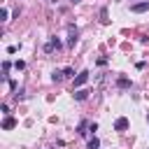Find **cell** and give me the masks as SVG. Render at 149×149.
Returning <instances> with one entry per match:
<instances>
[{
  "instance_id": "5bb4252c",
  "label": "cell",
  "mask_w": 149,
  "mask_h": 149,
  "mask_svg": "<svg viewBox=\"0 0 149 149\" xmlns=\"http://www.w3.org/2000/svg\"><path fill=\"white\" fill-rule=\"evenodd\" d=\"M63 72H65V77H74V70H72V68H65Z\"/></svg>"
},
{
  "instance_id": "e0dca14e",
  "label": "cell",
  "mask_w": 149,
  "mask_h": 149,
  "mask_svg": "<svg viewBox=\"0 0 149 149\" xmlns=\"http://www.w3.org/2000/svg\"><path fill=\"white\" fill-rule=\"evenodd\" d=\"M147 121H149V114H147Z\"/></svg>"
},
{
  "instance_id": "2e32d148",
  "label": "cell",
  "mask_w": 149,
  "mask_h": 149,
  "mask_svg": "<svg viewBox=\"0 0 149 149\" xmlns=\"http://www.w3.org/2000/svg\"><path fill=\"white\" fill-rule=\"evenodd\" d=\"M72 2H79V0H72Z\"/></svg>"
},
{
  "instance_id": "30bf717a",
  "label": "cell",
  "mask_w": 149,
  "mask_h": 149,
  "mask_svg": "<svg viewBox=\"0 0 149 149\" xmlns=\"http://www.w3.org/2000/svg\"><path fill=\"white\" fill-rule=\"evenodd\" d=\"M86 126H88V123H86V121H81V123L77 126V133H79V135H86Z\"/></svg>"
},
{
  "instance_id": "6da1fadb",
  "label": "cell",
  "mask_w": 149,
  "mask_h": 149,
  "mask_svg": "<svg viewBox=\"0 0 149 149\" xmlns=\"http://www.w3.org/2000/svg\"><path fill=\"white\" fill-rule=\"evenodd\" d=\"M77 40H79V30H77L74 26H68V47L72 49V47L77 44Z\"/></svg>"
},
{
  "instance_id": "277c9868",
  "label": "cell",
  "mask_w": 149,
  "mask_h": 149,
  "mask_svg": "<svg viewBox=\"0 0 149 149\" xmlns=\"http://www.w3.org/2000/svg\"><path fill=\"white\" fill-rule=\"evenodd\" d=\"M54 49H61V40H58V37H51V40L44 44V51H47V54L54 51Z\"/></svg>"
},
{
  "instance_id": "7c38bea8",
  "label": "cell",
  "mask_w": 149,
  "mask_h": 149,
  "mask_svg": "<svg viewBox=\"0 0 149 149\" xmlns=\"http://www.w3.org/2000/svg\"><path fill=\"white\" fill-rule=\"evenodd\" d=\"M0 19H2V21H7V19H9V12H7V7H2V12H0Z\"/></svg>"
},
{
  "instance_id": "9a60e30c",
  "label": "cell",
  "mask_w": 149,
  "mask_h": 149,
  "mask_svg": "<svg viewBox=\"0 0 149 149\" xmlns=\"http://www.w3.org/2000/svg\"><path fill=\"white\" fill-rule=\"evenodd\" d=\"M9 68H12V63H9V61H5V63H2V70H5V72H9Z\"/></svg>"
},
{
  "instance_id": "5b68a950",
  "label": "cell",
  "mask_w": 149,
  "mask_h": 149,
  "mask_svg": "<svg viewBox=\"0 0 149 149\" xmlns=\"http://www.w3.org/2000/svg\"><path fill=\"white\" fill-rule=\"evenodd\" d=\"M126 128H128V119L126 116H119L114 121V130H126Z\"/></svg>"
},
{
  "instance_id": "ba28073f",
  "label": "cell",
  "mask_w": 149,
  "mask_h": 149,
  "mask_svg": "<svg viewBox=\"0 0 149 149\" xmlns=\"http://www.w3.org/2000/svg\"><path fill=\"white\" fill-rule=\"evenodd\" d=\"M14 126H16V119H12V116H7V119L2 121V128H5V130H9V128H14Z\"/></svg>"
},
{
  "instance_id": "8992f818",
  "label": "cell",
  "mask_w": 149,
  "mask_h": 149,
  "mask_svg": "<svg viewBox=\"0 0 149 149\" xmlns=\"http://www.w3.org/2000/svg\"><path fill=\"white\" fill-rule=\"evenodd\" d=\"M63 79H65V72L63 70H54L51 72V81H63Z\"/></svg>"
},
{
  "instance_id": "4fadbf2b",
  "label": "cell",
  "mask_w": 149,
  "mask_h": 149,
  "mask_svg": "<svg viewBox=\"0 0 149 149\" xmlns=\"http://www.w3.org/2000/svg\"><path fill=\"white\" fill-rule=\"evenodd\" d=\"M14 68H16V70H23V68H26V63H23V61H16V63H14Z\"/></svg>"
},
{
  "instance_id": "8fae6325",
  "label": "cell",
  "mask_w": 149,
  "mask_h": 149,
  "mask_svg": "<svg viewBox=\"0 0 149 149\" xmlns=\"http://www.w3.org/2000/svg\"><path fill=\"white\" fill-rule=\"evenodd\" d=\"M98 147H100L98 137H91V140H88V149H98Z\"/></svg>"
},
{
  "instance_id": "52a82bcc",
  "label": "cell",
  "mask_w": 149,
  "mask_h": 149,
  "mask_svg": "<svg viewBox=\"0 0 149 149\" xmlns=\"http://www.w3.org/2000/svg\"><path fill=\"white\" fill-rule=\"evenodd\" d=\"M116 86H119V88H130V79H128V77H119V79H116Z\"/></svg>"
},
{
  "instance_id": "7a4b0ae2",
  "label": "cell",
  "mask_w": 149,
  "mask_h": 149,
  "mask_svg": "<svg viewBox=\"0 0 149 149\" xmlns=\"http://www.w3.org/2000/svg\"><path fill=\"white\" fill-rule=\"evenodd\" d=\"M88 81V70H81L77 77H74V88H79V86H84Z\"/></svg>"
},
{
  "instance_id": "3957f363",
  "label": "cell",
  "mask_w": 149,
  "mask_h": 149,
  "mask_svg": "<svg viewBox=\"0 0 149 149\" xmlns=\"http://www.w3.org/2000/svg\"><path fill=\"white\" fill-rule=\"evenodd\" d=\"M149 9V0H142V2H135L133 7H130V12H135V14H140V12H147Z\"/></svg>"
},
{
  "instance_id": "9c48e42d",
  "label": "cell",
  "mask_w": 149,
  "mask_h": 149,
  "mask_svg": "<svg viewBox=\"0 0 149 149\" xmlns=\"http://www.w3.org/2000/svg\"><path fill=\"white\" fill-rule=\"evenodd\" d=\"M72 95H74V100H86V98H88V91L79 88V91H77V93H72Z\"/></svg>"
}]
</instances>
